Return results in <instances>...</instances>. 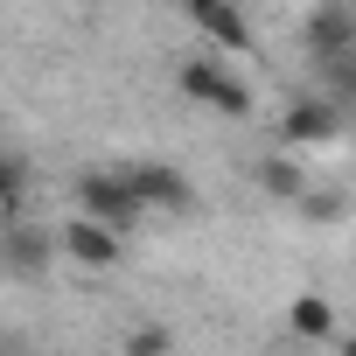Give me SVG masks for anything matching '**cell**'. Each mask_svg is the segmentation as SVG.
I'll return each mask as SVG.
<instances>
[{
  "label": "cell",
  "mask_w": 356,
  "mask_h": 356,
  "mask_svg": "<svg viewBox=\"0 0 356 356\" xmlns=\"http://www.w3.org/2000/svg\"><path fill=\"white\" fill-rule=\"evenodd\" d=\"M252 175H259V189H266V196H280V203H300V196H307V175H300V161H293V154H266Z\"/></svg>",
  "instance_id": "cell-10"
},
{
  "label": "cell",
  "mask_w": 356,
  "mask_h": 356,
  "mask_svg": "<svg viewBox=\"0 0 356 356\" xmlns=\"http://www.w3.org/2000/svg\"><path fill=\"white\" fill-rule=\"evenodd\" d=\"M77 217H91V224H105V231L126 238L147 210H140V196H133L126 175H112V168H84V175H77Z\"/></svg>",
  "instance_id": "cell-1"
},
{
  "label": "cell",
  "mask_w": 356,
  "mask_h": 356,
  "mask_svg": "<svg viewBox=\"0 0 356 356\" xmlns=\"http://www.w3.org/2000/svg\"><path fill=\"white\" fill-rule=\"evenodd\" d=\"M22 189H29V161L0 147V210H15V203H22Z\"/></svg>",
  "instance_id": "cell-12"
},
{
  "label": "cell",
  "mask_w": 356,
  "mask_h": 356,
  "mask_svg": "<svg viewBox=\"0 0 356 356\" xmlns=\"http://www.w3.org/2000/svg\"><path fill=\"white\" fill-rule=\"evenodd\" d=\"M342 133V112L321 98V91H300L286 112H280V140L286 147H321V140H335Z\"/></svg>",
  "instance_id": "cell-4"
},
{
  "label": "cell",
  "mask_w": 356,
  "mask_h": 356,
  "mask_svg": "<svg viewBox=\"0 0 356 356\" xmlns=\"http://www.w3.org/2000/svg\"><path fill=\"white\" fill-rule=\"evenodd\" d=\"M300 210H307V217H321V224H335V217H342V196H314V189H307V196H300Z\"/></svg>",
  "instance_id": "cell-14"
},
{
  "label": "cell",
  "mask_w": 356,
  "mask_h": 356,
  "mask_svg": "<svg viewBox=\"0 0 356 356\" xmlns=\"http://www.w3.org/2000/svg\"><path fill=\"white\" fill-rule=\"evenodd\" d=\"M0 356H22V342H15V335H0Z\"/></svg>",
  "instance_id": "cell-16"
},
{
  "label": "cell",
  "mask_w": 356,
  "mask_h": 356,
  "mask_svg": "<svg viewBox=\"0 0 356 356\" xmlns=\"http://www.w3.org/2000/svg\"><path fill=\"white\" fill-rule=\"evenodd\" d=\"M126 356H168V328H133L126 335Z\"/></svg>",
  "instance_id": "cell-13"
},
{
  "label": "cell",
  "mask_w": 356,
  "mask_h": 356,
  "mask_svg": "<svg viewBox=\"0 0 356 356\" xmlns=\"http://www.w3.org/2000/svg\"><path fill=\"white\" fill-rule=\"evenodd\" d=\"M182 91L196 98V105H210V112H224V119H252V84L245 77H231L224 63H210V56H189L182 63Z\"/></svg>",
  "instance_id": "cell-2"
},
{
  "label": "cell",
  "mask_w": 356,
  "mask_h": 356,
  "mask_svg": "<svg viewBox=\"0 0 356 356\" xmlns=\"http://www.w3.org/2000/svg\"><path fill=\"white\" fill-rule=\"evenodd\" d=\"M342 356H356V335H349V342H342Z\"/></svg>",
  "instance_id": "cell-17"
},
{
  "label": "cell",
  "mask_w": 356,
  "mask_h": 356,
  "mask_svg": "<svg viewBox=\"0 0 356 356\" xmlns=\"http://www.w3.org/2000/svg\"><path fill=\"white\" fill-rule=\"evenodd\" d=\"M286 335H293V342H321V335H335V307H328L321 293H300V300L286 307Z\"/></svg>",
  "instance_id": "cell-11"
},
{
  "label": "cell",
  "mask_w": 356,
  "mask_h": 356,
  "mask_svg": "<svg viewBox=\"0 0 356 356\" xmlns=\"http://www.w3.org/2000/svg\"><path fill=\"white\" fill-rule=\"evenodd\" d=\"M56 245H63L84 273H112V266H119V231H105V224H91V217H70V224L56 231Z\"/></svg>",
  "instance_id": "cell-5"
},
{
  "label": "cell",
  "mask_w": 356,
  "mask_h": 356,
  "mask_svg": "<svg viewBox=\"0 0 356 356\" xmlns=\"http://www.w3.org/2000/svg\"><path fill=\"white\" fill-rule=\"evenodd\" d=\"M300 42H307L314 63H321V56H356V15H349V8H314V15L300 22Z\"/></svg>",
  "instance_id": "cell-6"
},
{
  "label": "cell",
  "mask_w": 356,
  "mask_h": 356,
  "mask_svg": "<svg viewBox=\"0 0 356 356\" xmlns=\"http://www.w3.org/2000/svg\"><path fill=\"white\" fill-rule=\"evenodd\" d=\"M273 356H314V349H307V342H286V349H273Z\"/></svg>",
  "instance_id": "cell-15"
},
{
  "label": "cell",
  "mask_w": 356,
  "mask_h": 356,
  "mask_svg": "<svg viewBox=\"0 0 356 356\" xmlns=\"http://www.w3.org/2000/svg\"><path fill=\"white\" fill-rule=\"evenodd\" d=\"M49 252H56V238L42 224H8V231H0V266H8L15 280H35L49 266Z\"/></svg>",
  "instance_id": "cell-7"
},
{
  "label": "cell",
  "mask_w": 356,
  "mask_h": 356,
  "mask_svg": "<svg viewBox=\"0 0 356 356\" xmlns=\"http://www.w3.org/2000/svg\"><path fill=\"white\" fill-rule=\"evenodd\" d=\"M314 91L349 119V112H356V56H321V63H314Z\"/></svg>",
  "instance_id": "cell-9"
},
{
  "label": "cell",
  "mask_w": 356,
  "mask_h": 356,
  "mask_svg": "<svg viewBox=\"0 0 356 356\" xmlns=\"http://www.w3.org/2000/svg\"><path fill=\"white\" fill-rule=\"evenodd\" d=\"M189 22H196L217 49H252V29H245V15L231 8V0H189Z\"/></svg>",
  "instance_id": "cell-8"
},
{
  "label": "cell",
  "mask_w": 356,
  "mask_h": 356,
  "mask_svg": "<svg viewBox=\"0 0 356 356\" xmlns=\"http://www.w3.org/2000/svg\"><path fill=\"white\" fill-rule=\"evenodd\" d=\"M126 182H133L140 210H189V203H196L189 175H182V168H168V161H133V168H126Z\"/></svg>",
  "instance_id": "cell-3"
}]
</instances>
